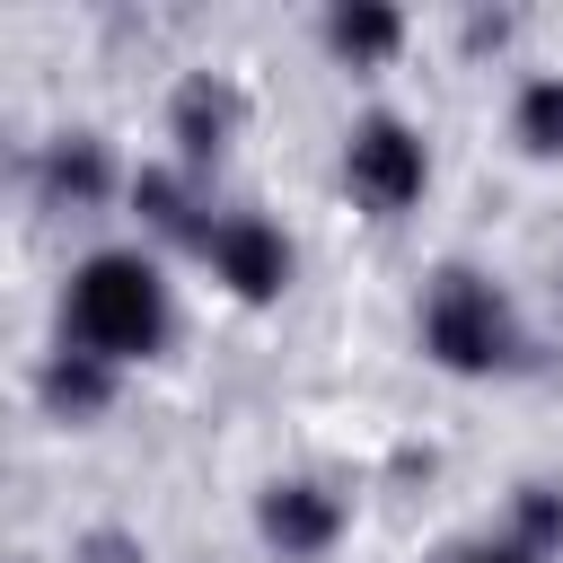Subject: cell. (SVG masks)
<instances>
[{
    "mask_svg": "<svg viewBox=\"0 0 563 563\" xmlns=\"http://www.w3.org/2000/svg\"><path fill=\"white\" fill-rule=\"evenodd\" d=\"M62 343L132 369L176 343V290L150 246H88L62 282Z\"/></svg>",
    "mask_w": 563,
    "mask_h": 563,
    "instance_id": "obj_1",
    "label": "cell"
},
{
    "mask_svg": "<svg viewBox=\"0 0 563 563\" xmlns=\"http://www.w3.org/2000/svg\"><path fill=\"white\" fill-rule=\"evenodd\" d=\"M413 334H422V361L449 369V378H510L537 352L519 299L493 273H475V264H440L431 273V290L413 308Z\"/></svg>",
    "mask_w": 563,
    "mask_h": 563,
    "instance_id": "obj_2",
    "label": "cell"
},
{
    "mask_svg": "<svg viewBox=\"0 0 563 563\" xmlns=\"http://www.w3.org/2000/svg\"><path fill=\"white\" fill-rule=\"evenodd\" d=\"M343 194L369 220H405L431 194V141H422V123H405L396 106L352 114V132H343Z\"/></svg>",
    "mask_w": 563,
    "mask_h": 563,
    "instance_id": "obj_3",
    "label": "cell"
},
{
    "mask_svg": "<svg viewBox=\"0 0 563 563\" xmlns=\"http://www.w3.org/2000/svg\"><path fill=\"white\" fill-rule=\"evenodd\" d=\"M202 264H211V282H220L229 299H246V308H264V299H282V290L299 282V246H290V229L264 220V211H220Z\"/></svg>",
    "mask_w": 563,
    "mask_h": 563,
    "instance_id": "obj_4",
    "label": "cell"
},
{
    "mask_svg": "<svg viewBox=\"0 0 563 563\" xmlns=\"http://www.w3.org/2000/svg\"><path fill=\"white\" fill-rule=\"evenodd\" d=\"M352 528V501L325 484V475H273L255 493V537L282 554V563H325Z\"/></svg>",
    "mask_w": 563,
    "mask_h": 563,
    "instance_id": "obj_5",
    "label": "cell"
},
{
    "mask_svg": "<svg viewBox=\"0 0 563 563\" xmlns=\"http://www.w3.org/2000/svg\"><path fill=\"white\" fill-rule=\"evenodd\" d=\"M238 132H246V88H238L229 70H185V79L167 88V141H176V167L211 176V167L238 150Z\"/></svg>",
    "mask_w": 563,
    "mask_h": 563,
    "instance_id": "obj_6",
    "label": "cell"
},
{
    "mask_svg": "<svg viewBox=\"0 0 563 563\" xmlns=\"http://www.w3.org/2000/svg\"><path fill=\"white\" fill-rule=\"evenodd\" d=\"M26 185H35V202L62 211V220H88V211H106L114 194H132V176L114 167V150H106L97 132H53V141L35 150V167H26Z\"/></svg>",
    "mask_w": 563,
    "mask_h": 563,
    "instance_id": "obj_7",
    "label": "cell"
},
{
    "mask_svg": "<svg viewBox=\"0 0 563 563\" xmlns=\"http://www.w3.org/2000/svg\"><path fill=\"white\" fill-rule=\"evenodd\" d=\"M132 220H141V238H158V246H185V255H202L211 246V229H220V211H211V176H194V167H176V158H150V167H132Z\"/></svg>",
    "mask_w": 563,
    "mask_h": 563,
    "instance_id": "obj_8",
    "label": "cell"
},
{
    "mask_svg": "<svg viewBox=\"0 0 563 563\" xmlns=\"http://www.w3.org/2000/svg\"><path fill=\"white\" fill-rule=\"evenodd\" d=\"M114 396H123V369H114V361H97V352H79V343H53V352H44V369H35V405H44L62 431L106 422V413H114Z\"/></svg>",
    "mask_w": 563,
    "mask_h": 563,
    "instance_id": "obj_9",
    "label": "cell"
},
{
    "mask_svg": "<svg viewBox=\"0 0 563 563\" xmlns=\"http://www.w3.org/2000/svg\"><path fill=\"white\" fill-rule=\"evenodd\" d=\"M317 35H325V53L343 70H387L405 53V9H387V0H334Z\"/></svg>",
    "mask_w": 563,
    "mask_h": 563,
    "instance_id": "obj_10",
    "label": "cell"
},
{
    "mask_svg": "<svg viewBox=\"0 0 563 563\" xmlns=\"http://www.w3.org/2000/svg\"><path fill=\"white\" fill-rule=\"evenodd\" d=\"M510 141L528 158H563V70H528L510 88Z\"/></svg>",
    "mask_w": 563,
    "mask_h": 563,
    "instance_id": "obj_11",
    "label": "cell"
},
{
    "mask_svg": "<svg viewBox=\"0 0 563 563\" xmlns=\"http://www.w3.org/2000/svg\"><path fill=\"white\" fill-rule=\"evenodd\" d=\"M501 537H519L537 563H563V484L528 475V484L510 493V528H501Z\"/></svg>",
    "mask_w": 563,
    "mask_h": 563,
    "instance_id": "obj_12",
    "label": "cell"
},
{
    "mask_svg": "<svg viewBox=\"0 0 563 563\" xmlns=\"http://www.w3.org/2000/svg\"><path fill=\"white\" fill-rule=\"evenodd\" d=\"M70 563H150V545H141L132 528H88V537L70 545Z\"/></svg>",
    "mask_w": 563,
    "mask_h": 563,
    "instance_id": "obj_13",
    "label": "cell"
},
{
    "mask_svg": "<svg viewBox=\"0 0 563 563\" xmlns=\"http://www.w3.org/2000/svg\"><path fill=\"white\" fill-rule=\"evenodd\" d=\"M440 563H537L519 537H466V545H449Z\"/></svg>",
    "mask_w": 563,
    "mask_h": 563,
    "instance_id": "obj_14",
    "label": "cell"
}]
</instances>
